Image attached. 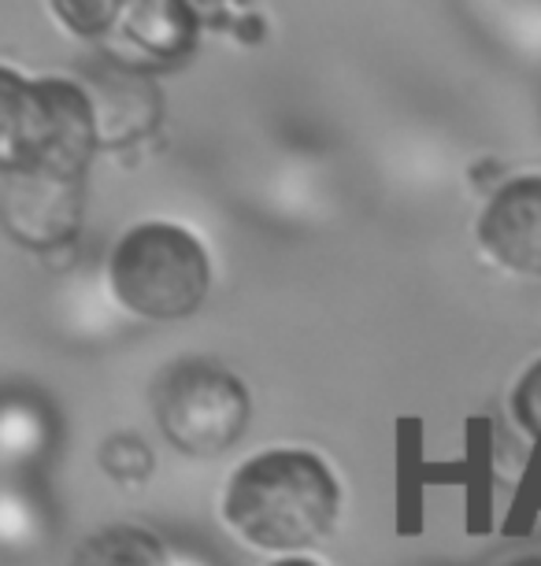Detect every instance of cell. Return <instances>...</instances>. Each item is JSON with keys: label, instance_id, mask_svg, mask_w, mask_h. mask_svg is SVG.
Returning a JSON list of instances; mask_svg holds the SVG:
<instances>
[{"label": "cell", "instance_id": "1", "mask_svg": "<svg viewBox=\"0 0 541 566\" xmlns=\"http://www.w3.org/2000/svg\"><path fill=\"white\" fill-rule=\"evenodd\" d=\"M97 115L82 85L0 71V193L15 205L82 208Z\"/></svg>", "mask_w": 541, "mask_h": 566}, {"label": "cell", "instance_id": "2", "mask_svg": "<svg viewBox=\"0 0 541 566\" xmlns=\"http://www.w3.org/2000/svg\"><path fill=\"white\" fill-rule=\"evenodd\" d=\"M342 493L331 467L312 452L279 448L252 455L230 478L222 515L263 552H301L334 533Z\"/></svg>", "mask_w": 541, "mask_h": 566}, {"label": "cell", "instance_id": "3", "mask_svg": "<svg viewBox=\"0 0 541 566\" xmlns=\"http://www.w3.org/2000/svg\"><path fill=\"white\" fill-rule=\"evenodd\" d=\"M112 293L134 315L171 323L194 315L208 296L211 266L200 241L171 222L134 227L112 252Z\"/></svg>", "mask_w": 541, "mask_h": 566}, {"label": "cell", "instance_id": "4", "mask_svg": "<svg viewBox=\"0 0 541 566\" xmlns=\"http://www.w3.org/2000/svg\"><path fill=\"white\" fill-rule=\"evenodd\" d=\"M153 408L167 441L197 459L230 452L249 426L246 386L205 359H186L164 370L153 389Z\"/></svg>", "mask_w": 541, "mask_h": 566}, {"label": "cell", "instance_id": "5", "mask_svg": "<svg viewBox=\"0 0 541 566\" xmlns=\"http://www.w3.org/2000/svg\"><path fill=\"white\" fill-rule=\"evenodd\" d=\"M479 244L504 271L541 277V175L497 189L479 219Z\"/></svg>", "mask_w": 541, "mask_h": 566}, {"label": "cell", "instance_id": "6", "mask_svg": "<svg viewBox=\"0 0 541 566\" xmlns=\"http://www.w3.org/2000/svg\"><path fill=\"white\" fill-rule=\"evenodd\" d=\"M126 34L148 56H164V60H183L194 49L197 38V19L189 4H131L126 8Z\"/></svg>", "mask_w": 541, "mask_h": 566}, {"label": "cell", "instance_id": "7", "mask_svg": "<svg viewBox=\"0 0 541 566\" xmlns=\"http://www.w3.org/2000/svg\"><path fill=\"white\" fill-rule=\"evenodd\" d=\"M71 566H171V559L148 530L104 526L74 548Z\"/></svg>", "mask_w": 541, "mask_h": 566}, {"label": "cell", "instance_id": "8", "mask_svg": "<svg viewBox=\"0 0 541 566\" xmlns=\"http://www.w3.org/2000/svg\"><path fill=\"white\" fill-rule=\"evenodd\" d=\"M101 467L119 482H142V478L153 474V452L137 437H112L101 448Z\"/></svg>", "mask_w": 541, "mask_h": 566}, {"label": "cell", "instance_id": "9", "mask_svg": "<svg viewBox=\"0 0 541 566\" xmlns=\"http://www.w3.org/2000/svg\"><path fill=\"white\" fill-rule=\"evenodd\" d=\"M52 12L60 19H67L74 34H101V30H108L126 8L123 4H56Z\"/></svg>", "mask_w": 541, "mask_h": 566}, {"label": "cell", "instance_id": "10", "mask_svg": "<svg viewBox=\"0 0 541 566\" xmlns=\"http://www.w3.org/2000/svg\"><path fill=\"white\" fill-rule=\"evenodd\" d=\"M512 411L527 433H541V359L519 378L512 392Z\"/></svg>", "mask_w": 541, "mask_h": 566}, {"label": "cell", "instance_id": "11", "mask_svg": "<svg viewBox=\"0 0 541 566\" xmlns=\"http://www.w3.org/2000/svg\"><path fill=\"white\" fill-rule=\"evenodd\" d=\"M504 566H541V555H523V559H512Z\"/></svg>", "mask_w": 541, "mask_h": 566}, {"label": "cell", "instance_id": "12", "mask_svg": "<svg viewBox=\"0 0 541 566\" xmlns=\"http://www.w3.org/2000/svg\"><path fill=\"white\" fill-rule=\"evenodd\" d=\"M271 566H320V563H312V559H279V563H271Z\"/></svg>", "mask_w": 541, "mask_h": 566}]
</instances>
